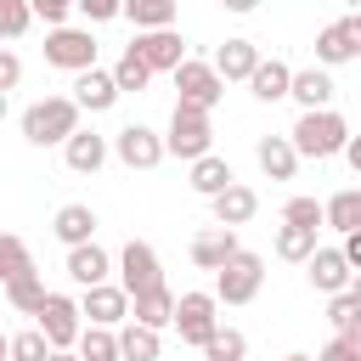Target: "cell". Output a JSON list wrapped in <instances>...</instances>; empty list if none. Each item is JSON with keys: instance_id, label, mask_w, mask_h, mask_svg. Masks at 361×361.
Masks as SVG:
<instances>
[{"instance_id": "1", "label": "cell", "mask_w": 361, "mask_h": 361, "mask_svg": "<svg viewBox=\"0 0 361 361\" xmlns=\"http://www.w3.org/2000/svg\"><path fill=\"white\" fill-rule=\"evenodd\" d=\"M79 130V107L73 96H45L23 113V141L28 147H68V135Z\"/></svg>"}, {"instance_id": "2", "label": "cell", "mask_w": 361, "mask_h": 361, "mask_svg": "<svg viewBox=\"0 0 361 361\" xmlns=\"http://www.w3.org/2000/svg\"><path fill=\"white\" fill-rule=\"evenodd\" d=\"M288 141H293V152L299 158H338L344 152V141H350V124L327 107V113H299V124L288 130Z\"/></svg>"}, {"instance_id": "3", "label": "cell", "mask_w": 361, "mask_h": 361, "mask_svg": "<svg viewBox=\"0 0 361 361\" xmlns=\"http://www.w3.org/2000/svg\"><path fill=\"white\" fill-rule=\"evenodd\" d=\"M209 152H214V124H209V113L175 102L169 130H164V158H186V164H197V158H209Z\"/></svg>"}, {"instance_id": "4", "label": "cell", "mask_w": 361, "mask_h": 361, "mask_svg": "<svg viewBox=\"0 0 361 361\" xmlns=\"http://www.w3.org/2000/svg\"><path fill=\"white\" fill-rule=\"evenodd\" d=\"M259 288H265V259L248 254V248H237V254L214 271V305H254Z\"/></svg>"}, {"instance_id": "5", "label": "cell", "mask_w": 361, "mask_h": 361, "mask_svg": "<svg viewBox=\"0 0 361 361\" xmlns=\"http://www.w3.org/2000/svg\"><path fill=\"white\" fill-rule=\"evenodd\" d=\"M45 62L51 68H68L73 79L96 68V34L90 28H51L45 34Z\"/></svg>"}, {"instance_id": "6", "label": "cell", "mask_w": 361, "mask_h": 361, "mask_svg": "<svg viewBox=\"0 0 361 361\" xmlns=\"http://www.w3.org/2000/svg\"><path fill=\"white\" fill-rule=\"evenodd\" d=\"M118 288H124L130 299H135V293L164 288V271H158V248H152V243L130 237V243L118 248Z\"/></svg>"}, {"instance_id": "7", "label": "cell", "mask_w": 361, "mask_h": 361, "mask_svg": "<svg viewBox=\"0 0 361 361\" xmlns=\"http://www.w3.org/2000/svg\"><path fill=\"white\" fill-rule=\"evenodd\" d=\"M39 333H45V344L51 350H73L79 344V333H85V316H79V299H68V293H51L45 305H39Z\"/></svg>"}, {"instance_id": "8", "label": "cell", "mask_w": 361, "mask_h": 361, "mask_svg": "<svg viewBox=\"0 0 361 361\" xmlns=\"http://www.w3.org/2000/svg\"><path fill=\"white\" fill-rule=\"evenodd\" d=\"M214 310H220L214 293H180V299H175V333H180V344L203 350V344L214 338V327H220Z\"/></svg>"}, {"instance_id": "9", "label": "cell", "mask_w": 361, "mask_h": 361, "mask_svg": "<svg viewBox=\"0 0 361 361\" xmlns=\"http://www.w3.org/2000/svg\"><path fill=\"white\" fill-rule=\"evenodd\" d=\"M175 90H180V107H197V113H214L220 96H226L220 73H214L209 62H192V56L175 68Z\"/></svg>"}, {"instance_id": "10", "label": "cell", "mask_w": 361, "mask_h": 361, "mask_svg": "<svg viewBox=\"0 0 361 361\" xmlns=\"http://www.w3.org/2000/svg\"><path fill=\"white\" fill-rule=\"evenodd\" d=\"M79 316H85V327H107V333H118V327L130 322V293H124L118 282L85 288V299H79Z\"/></svg>"}, {"instance_id": "11", "label": "cell", "mask_w": 361, "mask_h": 361, "mask_svg": "<svg viewBox=\"0 0 361 361\" xmlns=\"http://www.w3.org/2000/svg\"><path fill=\"white\" fill-rule=\"evenodd\" d=\"M113 152H118V164H130V169H158V164H164V135H158L152 124H124V130L113 135Z\"/></svg>"}, {"instance_id": "12", "label": "cell", "mask_w": 361, "mask_h": 361, "mask_svg": "<svg viewBox=\"0 0 361 361\" xmlns=\"http://www.w3.org/2000/svg\"><path fill=\"white\" fill-rule=\"evenodd\" d=\"M130 51L152 68V73H175L180 62H186V39L175 34V28H158V34H135L130 39Z\"/></svg>"}, {"instance_id": "13", "label": "cell", "mask_w": 361, "mask_h": 361, "mask_svg": "<svg viewBox=\"0 0 361 361\" xmlns=\"http://www.w3.org/2000/svg\"><path fill=\"white\" fill-rule=\"evenodd\" d=\"M355 56H361V34H355L350 17H338L316 34V68H338V62H355Z\"/></svg>"}, {"instance_id": "14", "label": "cell", "mask_w": 361, "mask_h": 361, "mask_svg": "<svg viewBox=\"0 0 361 361\" xmlns=\"http://www.w3.org/2000/svg\"><path fill=\"white\" fill-rule=\"evenodd\" d=\"M96 209L90 203H62L56 209V220H51V231H56V243L62 248H85V243H96Z\"/></svg>"}, {"instance_id": "15", "label": "cell", "mask_w": 361, "mask_h": 361, "mask_svg": "<svg viewBox=\"0 0 361 361\" xmlns=\"http://www.w3.org/2000/svg\"><path fill=\"white\" fill-rule=\"evenodd\" d=\"M305 265H310V288H316V293H327V299H333V293H350V276H355V271L344 265L338 248H316Z\"/></svg>"}, {"instance_id": "16", "label": "cell", "mask_w": 361, "mask_h": 361, "mask_svg": "<svg viewBox=\"0 0 361 361\" xmlns=\"http://www.w3.org/2000/svg\"><path fill=\"white\" fill-rule=\"evenodd\" d=\"M209 68L220 73V85H231V79H254V68H259V45H254V39H226V45L214 51Z\"/></svg>"}, {"instance_id": "17", "label": "cell", "mask_w": 361, "mask_h": 361, "mask_svg": "<svg viewBox=\"0 0 361 361\" xmlns=\"http://www.w3.org/2000/svg\"><path fill=\"white\" fill-rule=\"evenodd\" d=\"M288 96H293V102H299L305 113H327L338 90H333L327 68H299V73H293V85H288Z\"/></svg>"}, {"instance_id": "18", "label": "cell", "mask_w": 361, "mask_h": 361, "mask_svg": "<svg viewBox=\"0 0 361 361\" xmlns=\"http://www.w3.org/2000/svg\"><path fill=\"white\" fill-rule=\"evenodd\" d=\"M113 102H118V85H113L107 68H90V73L73 79V107H79V113H107Z\"/></svg>"}, {"instance_id": "19", "label": "cell", "mask_w": 361, "mask_h": 361, "mask_svg": "<svg viewBox=\"0 0 361 361\" xmlns=\"http://www.w3.org/2000/svg\"><path fill=\"white\" fill-rule=\"evenodd\" d=\"M254 214H259V192H254V186H243V180H237V186H226V192L214 197V226H226V231L248 226Z\"/></svg>"}, {"instance_id": "20", "label": "cell", "mask_w": 361, "mask_h": 361, "mask_svg": "<svg viewBox=\"0 0 361 361\" xmlns=\"http://www.w3.org/2000/svg\"><path fill=\"white\" fill-rule=\"evenodd\" d=\"M237 248H243V243H237V231L209 226V231H197V237H192V265H197V271H220Z\"/></svg>"}, {"instance_id": "21", "label": "cell", "mask_w": 361, "mask_h": 361, "mask_svg": "<svg viewBox=\"0 0 361 361\" xmlns=\"http://www.w3.org/2000/svg\"><path fill=\"white\" fill-rule=\"evenodd\" d=\"M130 322H135V327H147V333H164V327H175V293H169V288L135 293V299H130Z\"/></svg>"}, {"instance_id": "22", "label": "cell", "mask_w": 361, "mask_h": 361, "mask_svg": "<svg viewBox=\"0 0 361 361\" xmlns=\"http://www.w3.org/2000/svg\"><path fill=\"white\" fill-rule=\"evenodd\" d=\"M62 158H68L73 175H96V169L107 164V135H96V130H73L68 147H62Z\"/></svg>"}, {"instance_id": "23", "label": "cell", "mask_w": 361, "mask_h": 361, "mask_svg": "<svg viewBox=\"0 0 361 361\" xmlns=\"http://www.w3.org/2000/svg\"><path fill=\"white\" fill-rule=\"evenodd\" d=\"M107 271H113V259H107V248H102V243L68 248V276H73L79 288H102V282H107Z\"/></svg>"}, {"instance_id": "24", "label": "cell", "mask_w": 361, "mask_h": 361, "mask_svg": "<svg viewBox=\"0 0 361 361\" xmlns=\"http://www.w3.org/2000/svg\"><path fill=\"white\" fill-rule=\"evenodd\" d=\"M254 158H259V169H265L271 180H293V169H299V152H293L288 135H259Z\"/></svg>"}, {"instance_id": "25", "label": "cell", "mask_w": 361, "mask_h": 361, "mask_svg": "<svg viewBox=\"0 0 361 361\" xmlns=\"http://www.w3.org/2000/svg\"><path fill=\"white\" fill-rule=\"evenodd\" d=\"M322 226H333V231H361V186H344V192H333L327 203H322Z\"/></svg>"}, {"instance_id": "26", "label": "cell", "mask_w": 361, "mask_h": 361, "mask_svg": "<svg viewBox=\"0 0 361 361\" xmlns=\"http://www.w3.org/2000/svg\"><path fill=\"white\" fill-rule=\"evenodd\" d=\"M288 85H293V68H288V62H276V56H271V62L259 56V68H254V79H248L254 102H282V96H288Z\"/></svg>"}, {"instance_id": "27", "label": "cell", "mask_w": 361, "mask_h": 361, "mask_svg": "<svg viewBox=\"0 0 361 361\" xmlns=\"http://www.w3.org/2000/svg\"><path fill=\"white\" fill-rule=\"evenodd\" d=\"M226 186H237V175H231V164H226V158H214V152H209V158H197V164H192V192H197V197H209V203H214Z\"/></svg>"}, {"instance_id": "28", "label": "cell", "mask_w": 361, "mask_h": 361, "mask_svg": "<svg viewBox=\"0 0 361 361\" xmlns=\"http://www.w3.org/2000/svg\"><path fill=\"white\" fill-rule=\"evenodd\" d=\"M124 17L135 23V34H158V28H175V0H130Z\"/></svg>"}, {"instance_id": "29", "label": "cell", "mask_w": 361, "mask_h": 361, "mask_svg": "<svg viewBox=\"0 0 361 361\" xmlns=\"http://www.w3.org/2000/svg\"><path fill=\"white\" fill-rule=\"evenodd\" d=\"M51 299V288H45V276L39 271H28V276H17V282H6V305L11 310H23V316H39V305Z\"/></svg>"}, {"instance_id": "30", "label": "cell", "mask_w": 361, "mask_h": 361, "mask_svg": "<svg viewBox=\"0 0 361 361\" xmlns=\"http://www.w3.org/2000/svg\"><path fill=\"white\" fill-rule=\"evenodd\" d=\"M158 355H164V338L158 333H147L135 322L118 327V361H158Z\"/></svg>"}, {"instance_id": "31", "label": "cell", "mask_w": 361, "mask_h": 361, "mask_svg": "<svg viewBox=\"0 0 361 361\" xmlns=\"http://www.w3.org/2000/svg\"><path fill=\"white\" fill-rule=\"evenodd\" d=\"M28 271H34L28 243H23L17 231H0V282H17V276H28Z\"/></svg>"}, {"instance_id": "32", "label": "cell", "mask_w": 361, "mask_h": 361, "mask_svg": "<svg viewBox=\"0 0 361 361\" xmlns=\"http://www.w3.org/2000/svg\"><path fill=\"white\" fill-rule=\"evenodd\" d=\"M73 355H79V361H118V333H107V327H85L79 344H73Z\"/></svg>"}, {"instance_id": "33", "label": "cell", "mask_w": 361, "mask_h": 361, "mask_svg": "<svg viewBox=\"0 0 361 361\" xmlns=\"http://www.w3.org/2000/svg\"><path fill=\"white\" fill-rule=\"evenodd\" d=\"M316 248H322V243H316V231H299V226H282V231H276V259H293V265H305Z\"/></svg>"}, {"instance_id": "34", "label": "cell", "mask_w": 361, "mask_h": 361, "mask_svg": "<svg viewBox=\"0 0 361 361\" xmlns=\"http://www.w3.org/2000/svg\"><path fill=\"white\" fill-rule=\"evenodd\" d=\"M6 361H51V344H45V333H39V327H23V333H11V338H6Z\"/></svg>"}, {"instance_id": "35", "label": "cell", "mask_w": 361, "mask_h": 361, "mask_svg": "<svg viewBox=\"0 0 361 361\" xmlns=\"http://www.w3.org/2000/svg\"><path fill=\"white\" fill-rule=\"evenodd\" d=\"M248 355V338L237 327H214V338L203 344V361H243Z\"/></svg>"}, {"instance_id": "36", "label": "cell", "mask_w": 361, "mask_h": 361, "mask_svg": "<svg viewBox=\"0 0 361 361\" xmlns=\"http://www.w3.org/2000/svg\"><path fill=\"white\" fill-rule=\"evenodd\" d=\"M147 79H152V68H147V62H141V56L124 45V56H118V68H113V85H118V96H124V90H147Z\"/></svg>"}, {"instance_id": "37", "label": "cell", "mask_w": 361, "mask_h": 361, "mask_svg": "<svg viewBox=\"0 0 361 361\" xmlns=\"http://www.w3.org/2000/svg\"><path fill=\"white\" fill-rule=\"evenodd\" d=\"M282 226L322 231V203H316V197H288V203H282Z\"/></svg>"}, {"instance_id": "38", "label": "cell", "mask_w": 361, "mask_h": 361, "mask_svg": "<svg viewBox=\"0 0 361 361\" xmlns=\"http://www.w3.org/2000/svg\"><path fill=\"white\" fill-rule=\"evenodd\" d=\"M327 322H333V333H355L361 327V299L355 293H333L327 299Z\"/></svg>"}, {"instance_id": "39", "label": "cell", "mask_w": 361, "mask_h": 361, "mask_svg": "<svg viewBox=\"0 0 361 361\" xmlns=\"http://www.w3.org/2000/svg\"><path fill=\"white\" fill-rule=\"evenodd\" d=\"M28 23H34L28 0H0V39H17V34H28Z\"/></svg>"}, {"instance_id": "40", "label": "cell", "mask_w": 361, "mask_h": 361, "mask_svg": "<svg viewBox=\"0 0 361 361\" xmlns=\"http://www.w3.org/2000/svg\"><path fill=\"white\" fill-rule=\"evenodd\" d=\"M28 11L45 23V34L51 28H68V11H73V0H28Z\"/></svg>"}, {"instance_id": "41", "label": "cell", "mask_w": 361, "mask_h": 361, "mask_svg": "<svg viewBox=\"0 0 361 361\" xmlns=\"http://www.w3.org/2000/svg\"><path fill=\"white\" fill-rule=\"evenodd\" d=\"M79 17L85 23H113V17H124V6L118 0H79Z\"/></svg>"}, {"instance_id": "42", "label": "cell", "mask_w": 361, "mask_h": 361, "mask_svg": "<svg viewBox=\"0 0 361 361\" xmlns=\"http://www.w3.org/2000/svg\"><path fill=\"white\" fill-rule=\"evenodd\" d=\"M17 85H23V62H17V51L0 45V96H11Z\"/></svg>"}, {"instance_id": "43", "label": "cell", "mask_w": 361, "mask_h": 361, "mask_svg": "<svg viewBox=\"0 0 361 361\" xmlns=\"http://www.w3.org/2000/svg\"><path fill=\"white\" fill-rule=\"evenodd\" d=\"M338 254H344V265H350V271H361V231H350V237L338 243Z\"/></svg>"}, {"instance_id": "44", "label": "cell", "mask_w": 361, "mask_h": 361, "mask_svg": "<svg viewBox=\"0 0 361 361\" xmlns=\"http://www.w3.org/2000/svg\"><path fill=\"white\" fill-rule=\"evenodd\" d=\"M316 361H350V350H344V338H338V333H333V338H327V344H322V355H316Z\"/></svg>"}, {"instance_id": "45", "label": "cell", "mask_w": 361, "mask_h": 361, "mask_svg": "<svg viewBox=\"0 0 361 361\" xmlns=\"http://www.w3.org/2000/svg\"><path fill=\"white\" fill-rule=\"evenodd\" d=\"M344 158H350V169L361 175V135H355V130H350V141H344Z\"/></svg>"}, {"instance_id": "46", "label": "cell", "mask_w": 361, "mask_h": 361, "mask_svg": "<svg viewBox=\"0 0 361 361\" xmlns=\"http://www.w3.org/2000/svg\"><path fill=\"white\" fill-rule=\"evenodd\" d=\"M338 338H344V350H350V361H361V327H355V333H338Z\"/></svg>"}, {"instance_id": "47", "label": "cell", "mask_w": 361, "mask_h": 361, "mask_svg": "<svg viewBox=\"0 0 361 361\" xmlns=\"http://www.w3.org/2000/svg\"><path fill=\"white\" fill-rule=\"evenodd\" d=\"M51 361H79V355L73 350H51Z\"/></svg>"}, {"instance_id": "48", "label": "cell", "mask_w": 361, "mask_h": 361, "mask_svg": "<svg viewBox=\"0 0 361 361\" xmlns=\"http://www.w3.org/2000/svg\"><path fill=\"white\" fill-rule=\"evenodd\" d=\"M350 293H355V299H361V271H355V276H350Z\"/></svg>"}, {"instance_id": "49", "label": "cell", "mask_w": 361, "mask_h": 361, "mask_svg": "<svg viewBox=\"0 0 361 361\" xmlns=\"http://www.w3.org/2000/svg\"><path fill=\"white\" fill-rule=\"evenodd\" d=\"M350 23H355V34H361V11H355V17H350Z\"/></svg>"}, {"instance_id": "50", "label": "cell", "mask_w": 361, "mask_h": 361, "mask_svg": "<svg viewBox=\"0 0 361 361\" xmlns=\"http://www.w3.org/2000/svg\"><path fill=\"white\" fill-rule=\"evenodd\" d=\"M0 124H6V96H0Z\"/></svg>"}, {"instance_id": "51", "label": "cell", "mask_w": 361, "mask_h": 361, "mask_svg": "<svg viewBox=\"0 0 361 361\" xmlns=\"http://www.w3.org/2000/svg\"><path fill=\"white\" fill-rule=\"evenodd\" d=\"M0 361H6V333H0Z\"/></svg>"}, {"instance_id": "52", "label": "cell", "mask_w": 361, "mask_h": 361, "mask_svg": "<svg viewBox=\"0 0 361 361\" xmlns=\"http://www.w3.org/2000/svg\"><path fill=\"white\" fill-rule=\"evenodd\" d=\"M282 361H310V355H282Z\"/></svg>"}]
</instances>
